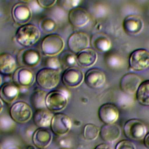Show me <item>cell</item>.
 Wrapping results in <instances>:
<instances>
[{
    "label": "cell",
    "mask_w": 149,
    "mask_h": 149,
    "mask_svg": "<svg viewBox=\"0 0 149 149\" xmlns=\"http://www.w3.org/2000/svg\"><path fill=\"white\" fill-rule=\"evenodd\" d=\"M40 29L34 24H25L17 30L15 34L16 42L20 45L29 47L36 44L40 38Z\"/></svg>",
    "instance_id": "6da1fadb"
},
{
    "label": "cell",
    "mask_w": 149,
    "mask_h": 149,
    "mask_svg": "<svg viewBox=\"0 0 149 149\" xmlns=\"http://www.w3.org/2000/svg\"><path fill=\"white\" fill-rule=\"evenodd\" d=\"M70 92L65 88L55 90L47 94L45 104L47 108L52 112H59L67 105Z\"/></svg>",
    "instance_id": "7a4b0ae2"
},
{
    "label": "cell",
    "mask_w": 149,
    "mask_h": 149,
    "mask_svg": "<svg viewBox=\"0 0 149 149\" xmlns=\"http://www.w3.org/2000/svg\"><path fill=\"white\" fill-rule=\"evenodd\" d=\"M60 80V70L44 68L37 72L36 81L42 88L51 90L55 88Z\"/></svg>",
    "instance_id": "3957f363"
},
{
    "label": "cell",
    "mask_w": 149,
    "mask_h": 149,
    "mask_svg": "<svg viewBox=\"0 0 149 149\" xmlns=\"http://www.w3.org/2000/svg\"><path fill=\"white\" fill-rule=\"evenodd\" d=\"M65 43L61 36L57 34H49L41 41V49L46 56H55L64 48Z\"/></svg>",
    "instance_id": "277c9868"
},
{
    "label": "cell",
    "mask_w": 149,
    "mask_h": 149,
    "mask_svg": "<svg viewBox=\"0 0 149 149\" xmlns=\"http://www.w3.org/2000/svg\"><path fill=\"white\" fill-rule=\"evenodd\" d=\"M9 114L14 122L24 123L31 119L33 112L30 106L27 103L24 101H18L12 105Z\"/></svg>",
    "instance_id": "5b68a950"
},
{
    "label": "cell",
    "mask_w": 149,
    "mask_h": 149,
    "mask_svg": "<svg viewBox=\"0 0 149 149\" xmlns=\"http://www.w3.org/2000/svg\"><path fill=\"white\" fill-rule=\"evenodd\" d=\"M41 58L40 52L33 48L22 49L16 55L17 63L22 67L28 68L37 66L41 61Z\"/></svg>",
    "instance_id": "8992f818"
},
{
    "label": "cell",
    "mask_w": 149,
    "mask_h": 149,
    "mask_svg": "<svg viewBox=\"0 0 149 149\" xmlns=\"http://www.w3.org/2000/svg\"><path fill=\"white\" fill-rule=\"evenodd\" d=\"M129 68L134 71H142L149 66V52L143 48L134 50L130 55Z\"/></svg>",
    "instance_id": "52a82bcc"
},
{
    "label": "cell",
    "mask_w": 149,
    "mask_h": 149,
    "mask_svg": "<svg viewBox=\"0 0 149 149\" xmlns=\"http://www.w3.org/2000/svg\"><path fill=\"white\" fill-rule=\"evenodd\" d=\"M123 130L125 136L133 140H141L146 134V128L144 123L135 119L127 120L125 124Z\"/></svg>",
    "instance_id": "ba28073f"
},
{
    "label": "cell",
    "mask_w": 149,
    "mask_h": 149,
    "mask_svg": "<svg viewBox=\"0 0 149 149\" xmlns=\"http://www.w3.org/2000/svg\"><path fill=\"white\" fill-rule=\"evenodd\" d=\"M72 120L66 115L62 113L54 114L51 122L52 132L57 136H63L68 133L72 127Z\"/></svg>",
    "instance_id": "9c48e42d"
},
{
    "label": "cell",
    "mask_w": 149,
    "mask_h": 149,
    "mask_svg": "<svg viewBox=\"0 0 149 149\" xmlns=\"http://www.w3.org/2000/svg\"><path fill=\"white\" fill-rule=\"evenodd\" d=\"M12 81L20 88H27L34 81V74L28 68L21 67L15 70L12 76Z\"/></svg>",
    "instance_id": "30bf717a"
},
{
    "label": "cell",
    "mask_w": 149,
    "mask_h": 149,
    "mask_svg": "<svg viewBox=\"0 0 149 149\" xmlns=\"http://www.w3.org/2000/svg\"><path fill=\"white\" fill-rule=\"evenodd\" d=\"M67 43L69 50L73 53L77 54L88 47L90 40L86 33L76 31L69 36Z\"/></svg>",
    "instance_id": "8fae6325"
},
{
    "label": "cell",
    "mask_w": 149,
    "mask_h": 149,
    "mask_svg": "<svg viewBox=\"0 0 149 149\" xmlns=\"http://www.w3.org/2000/svg\"><path fill=\"white\" fill-rule=\"evenodd\" d=\"M63 84L69 88H75L80 86L84 80L83 72L79 68L72 67L65 69L62 74Z\"/></svg>",
    "instance_id": "7c38bea8"
},
{
    "label": "cell",
    "mask_w": 149,
    "mask_h": 149,
    "mask_svg": "<svg viewBox=\"0 0 149 149\" xmlns=\"http://www.w3.org/2000/svg\"><path fill=\"white\" fill-rule=\"evenodd\" d=\"M12 15L15 22L19 25H24L31 17V10L24 3H16L12 10Z\"/></svg>",
    "instance_id": "4fadbf2b"
},
{
    "label": "cell",
    "mask_w": 149,
    "mask_h": 149,
    "mask_svg": "<svg viewBox=\"0 0 149 149\" xmlns=\"http://www.w3.org/2000/svg\"><path fill=\"white\" fill-rule=\"evenodd\" d=\"M70 23L74 27L81 28L85 26L90 21L87 11L81 7H76L70 10L68 15Z\"/></svg>",
    "instance_id": "5bb4252c"
},
{
    "label": "cell",
    "mask_w": 149,
    "mask_h": 149,
    "mask_svg": "<svg viewBox=\"0 0 149 149\" xmlns=\"http://www.w3.org/2000/svg\"><path fill=\"white\" fill-rule=\"evenodd\" d=\"M84 80L86 84L91 88H98L103 86L105 81L104 73L100 69L93 68L85 73Z\"/></svg>",
    "instance_id": "9a60e30c"
},
{
    "label": "cell",
    "mask_w": 149,
    "mask_h": 149,
    "mask_svg": "<svg viewBox=\"0 0 149 149\" xmlns=\"http://www.w3.org/2000/svg\"><path fill=\"white\" fill-rule=\"evenodd\" d=\"M98 115L101 122L105 124L113 123L119 117L117 107L109 103L102 104L98 109Z\"/></svg>",
    "instance_id": "2e32d148"
},
{
    "label": "cell",
    "mask_w": 149,
    "mask_h": 149,
    "mask_svg": "<svg viewBox=\"0 0 149 149\" xmlns=\"http://www.w3.org/2000/svg\"><path fill=\"white\" fill-rule=\"evenodd\" d=\"M141 79L133 73H127L122 76L120 80V88L123 92L128 94H133L137 91Z\"/></svg>",
    "instance_id": "e0dca14e"
},
{
    "label": "cell",
    "mask_w": 149,
    "mask_h": 149,
    "mask_svg": "<svg viewBox=\"0 0 149 149\" xmlns=\"http://www.w3.org/2000/svg\"><path fill=\"white\" fill-rule=\"evenodd\" d=\"M123 29L129 35H137L143 29V22L139 16L135 15L127 16L123 21Z\"/></svg>",
    "instance_id": "ac0fdd59"
},
{
    "label": "cell",
    "mask_w": 149,
    "mask_h": 149,
    "mask_svg": "<svg viewBox=\"0 0 149 149\" xmlns=\"http://www.w3.org/2000/svg\"><path fill=\"white\" fill-rule=\"evenodd\" d=\"M51 133L45 127H39L36 129L32 136V140L34 146L40 149L47 147L52 141Z\"/></svg>",
    "instance_id": "d6986e66"
},
{
    "label": "cell",
    "mask_w": 149,
    "mask_h": 149,
    "mask_svg": "<svg viewBox=\"0 0 149 149\" xmlns=\"http://www.w3.org/2000/svg\"><path fill=\"white\" fill-rule=\"evenodd\" d=\"M19 93V88L13 81H6L0 87V98L6 104L12 103Z\"/></svg>",
    "instance_id": "ffe728a7"
},
{
    "label": "cell",
    "mask_w": 149,
    "mask_h": 149,
    "mask_svg": "<svg viewBox=\"0 0 149 149\" xmlns=\"http://www.w3.org/2000/svg\"><path fill=\"white\" fill-rule=\"evenodd\" d=\"M100 135L104 141L112 143L116 141L120 137V129L115 124H105L101 127L100 131Z\"/></svg>",
    "instance_id": "44dd1931"
},
{
    "label": "cell",
    "mask_w": 149,
    "mask_h": 149,
    "mask_svg": "<svg viewBox=\"0 0 149 149\" xmlns=\"http://www.w3.org/2000/svg\"><path fill=\"white\" fill-rule=\"evenodd\" d=\"M96 52L89 48L79 52L76 55L77 63L81 67L88 68L93 66L97 61Z\"/></svg>",
    "instance_id": "7402d4cb"
},
{
    "label": "cell",
    "mask_w": 149,
    "mask_h": 149,
    "mask_svg": "<svg viewBox=\"0 0 149 149\" xmlns=\"http://www.w3.org/2000/svg\"><path fill=\"white\" fill-rule=\"evenodd\" d=\"M16 68V61L12 55L8 52L0 54V73L8 75L13 73Z\"/></svg>",
    "instance_id": "603a6c76"
},
{
    "label": "cell",
    "mask_w": 149,
    "mask_h": 149,
    "mask_svg": "<svg viewBox=\"0 0 149 149\" xmlns=\"http://www.w3.org/2000/svg\"><path fill=\"white\" fill-rule=\"evenodd\" d=\"M90 42L93 48L100 52L108 51L111 47L109 38L101 33H97L92 35Z\"/></svg>",
    "instance_id": "cb8c5ba5"
},
{
    "label": "cell",
    "mask_w": 149,
    "mask_h": 149,
    "mask_svg": "<svg viewBox=\"0 0 149 149\" xmlns=\"http://www.w3.org/2000/svg\"><path fill=\"white\" fill-rule=\"evenodd\" d=\"M53 114L45 108L36 109L33 115L34 124L39 127H46L51 125Z\"/></svg>",
    "instance_id": "d4e9b609"
},
{
    "label": "cell",
    "mask_w": 149,
    "mask_h": 149,
    "mask_svg": "<svg viewBox=\"0 0 149 149\" xmlns=\"http://www.w3.org/2000/svg\"><path fill=\"white\" fill-rule=\"evenodd\" d=\"M136 99L140 104L149 106V80L141 83L136 91Z\"/></svg>",
    "instance_id": "484cf974"
},
{
    "label": "cell",
    "mask_w": 149,
    "mask_h": 149,
    "mask_svg": "<svg viewBox=\"0 0 149 149\" xmlns=\"http://www.w3.org/2000/svg\"><path fill=\"white\" fill-rule=\"evenodd\" d=\"M46 96V92L40 89H36L30 97V101L33 108L36 109L45 108Z\"/></svg>",
    "instance_id": "4316f807"
},
{
    "label": "cell",
    "mask_w": 149,
    "mask_h": 149,
    "mask_svg": "<svg viewBox=\"0 0 149 149\" xmlns=\"http://www.w3.org/2000/svg\"><path fill=\"white\" fill-rule=\"evenodd\" d=\"M61 65L63 69L74 67L77 63L76 56L71 51H65L59 56Z\"/></svg>",
    "instance_id": "83f0119b"
},
{
    "label": "cell",
    "mask_w": 149,
    "mask_h": 149,
    "mask_svg": "<svg viewBox=\"0 0 149 149\" xmlns=\"http://www.w3.org/2000/svg\"><path fill=\"white\" fill-rule=\"evenodd\" d=\"M38 26L42 32L48 34L54 33L57 29V24L55 21L48 17L41 18L38 22Z\"/></svg>",
    "instance_id": "f1b7e54d"
},
{
    "label": "cell",
    "mask_w": 149,
    "mask_h": 149,
    "mask_svg": "<svg viewBox=\"0 0 149 149\" xmlns=\"http://www.w3.org/2000/svg\"><path fill=\"white\" fill-rule=\"evenodd\" d=\"M99 132V129L96 125L93 123H87L84 127L83 137L86 140L92 141L97 139Z\"/></svg>",
    "instance_id": "f546056e"
},
{
    "label": "cell",
    "mask_w": 149,
    "mask_h": 149,
    "mask_svg": "<svg viewBox=\"0 0 149 149\" xmlns=\"http://www.w3.org/2000/svg\"><path fill=\"white\" fill-rule=\"evenodd\" d=\"M81 0H57L58 6L62 9L65 10H71L77 7Z\"/></svg>",
    "instance_id": "4dcf8cb0"
},
{
    "label": "cell",
    "mask_w": 149,
    "mask_h": 149,
    "mask_svg": "<svg viewBox=\"0 0 149 149\" xmlns=\"http://www.w3.org/2000/svg\"><path fill=\"white\" fill-rule=\"evenodd\" d=\"M43 65L45 68L59 70L61 66L59 59L55 56H47L44 59Z\"/></svg>",
    "instance_id": "1f68e13d"
},
{
    "label": "cell",
    "mask_w": 149,
    "mask_h": 149,
    "mask_svg": "<svg viewBox=\"0 0 149 149\" xmlns=\"http://www.w3.org/2000/svg\"><path fill=\"white\" fill-rule=\"evenodd\" d=\"M108 65L112 67H118L122 65V61L120 57L116 55H111L107 59Z\"/></svg>",
    "instance_id": "d6a6232c"
},
{
    "label": "cell",
    "mask_w": 149,
    "mask_h": 149,
    "mask_svg": "<svg viewBox=\"0 0 149 149\" xmlns=\"http://www.w3.org/2000/svg\"><path fill=\"white\" fill-rule=\"evenodd\" d=\"M115 149H136L135 145L130 141L124 140L119 141Z\"/></svg>",
    "instance_id": "836d02e7"
},
{
    "label": "cell",
    "mask_w": 149,
    "mask_h": 149,
    "mask_svg": "<svg viewBox=\"0 0 149 149\" xmlns=\"http://www.w3.org/2000/svg\"><path fill=\"white\" fill-rule=\"evenodd\" d=\"M38 5L42 8H49L52 6L57 0H36Z\"/></svg>",
    "instance_id": "e575fe53"
},
{
    "label": "cell",
    "mask_w": 149,
    "mask_h": 149,
    "mask_svg": "<svg viewBox=\"0 0 149 149\" xmlns=\"http://www.w3.org/2000/svg\"><path fill=\"white\" fill-rule=\"evenodd\" d=\"M59 144H60L61 146H62L63 148H69L72 145L70 140L68 139H66V138L61 139L59 141Z\"/></svg>",
    "instance_id": "d590c367"
},
{
    "label": "cell",
    "mask_w": 149,
    "mask_h": 149,
    "mask_svg": "<svg viewBox=\"0 0 149 149\" xmlns=\"http://www.w3.org/2000/svg\"><path fill=\"white\" fill-rule=\"evenodd\" d=\"M94 149H112V148L107 144L102 143L97 146Z\"/></svg>",
    "instance_id": "8d00e7d4"
},
{
    "label": "cell",
    "mask_w": 149,
    "mask_h": 149,
    "mask_svg": "<svg viewBox=\"0 0 149 149\" xmlns=\"http://www.w3.org/2000/svg\"><path fill=\"white\" fill-rule=\"evenodd\" d=\"M144 144L145 145V146L149 149V133H147L145 137H144Z\"/></svg>",
    "instance_id": "74e56055"
},
{
    "label": "cell",
    "mask_w": 149,
    "mask_h": 149,
    "mask_svg": "<svg viewBox=\"0 0 149 149\" xmlns=\"http://www.w3.org/2000/svg\"><path fill=\"white\" fill-rule=\"evenodd\" d=\"M73 125H74V126H79L81 125L80 121H79V120H74L73 121Z\"/></svg>",
    "instance_id": "f35d334b"
},
{
    "label": "cell",
    "mask_w": 149,
    "mask_h": 149,
    "mask_svg": "<svg viewBox=\"0 0 149 149\" xmlns=\"http://www.w3.org/2000/svg\"><path fill=\"white\" fill-rule=\"evenodd\" d=\"M26 149H36V147L35 146L31 145V144H29L28 146H26Z\"/></svg>",
    "instance_id": "ab89813d"
},
{
    "label": "cell",
    "mask_w": 149,
    "mask_h": 149,
    "mask_svg": "<svg viewBox=\"0 0 149 149\" xmlns=\"http://www.w3.org/2000/svg\"><path fill=\"white\" fill-rule=\"evenodd\" d=\"M6 149H20V148L16 146H10L8 147Z\"/></svg>",
    "instance_id": "60d3db41"
},
{
    "label": "cell",
    "mask_w": 149,
    "mask_h": 149,
    "mask_svg": "<svg viewBox=\"0 0 149 149\" xmlns=\"http://www.w3.org/2000/svg\"><path fill=\"white\" fill-rule=\"evenodd\" d=\"M2 109H3V102L1 98H0V113H1Z\"/></svg>",
    "instance_id": "b9f144b4"
},
{
    "label": "cell",
    "mask_w": 149,
    "mask_h": 149,
    "mask_svg": "<svg viewBox=\"0 0 149 149\" xmlns=\"http://www.w3.org/2000/svg\"><path fill=\"white\" fill-rule=\"evenodd\" d=\"M19 1L22 2H28V1H30V0H19Z\"/></svg>",
    "instance_id": "7bdbcfd3"
},
{
    "label": "cell",
    "mask_w": 149,
    "mask_h": 149,
    "mask_svg": "<svg viewBox=\"0 0 149 149\" xmlns=\"http://www.w3.org/2000/svg\"><path fill=\"white\" fill-rule=\"evenodd\" d=\"M1 84H2V77H1V76L0 75V86L1 85Z\"/></svg>",
    "instance_id": "ee69618b"
},
{
    "label": "cell",
    "mask_w": 149,
    "mask_h": 149,
    "mask_svg": "<svg viewBox=\"0 0 149 149\" xmlns=\"http://www.w3.org/2000/svg\"><path fill=\"white\" fill-rule=\"evenodd\" d=\"M60 149H69V148H63V147H62V148H61Z\"/></svg>",
    "instance_id": "f6af8a7d"
},
{
    "label": "cell",
    "mask_w": 149,
    "mask_h": 149,
    "mask_svg": "<svg viewBox=\"0 0 149 149\" xmlns=\"http://www.w3.org/2000/svg\"><path fill=\"white\" fill-rule=\"evenodd\" d=\"M0 149H2V145L1 144V143H0Z\"/></svg>",
    "instance_id": "bcb514c9"
}]
</instances>
